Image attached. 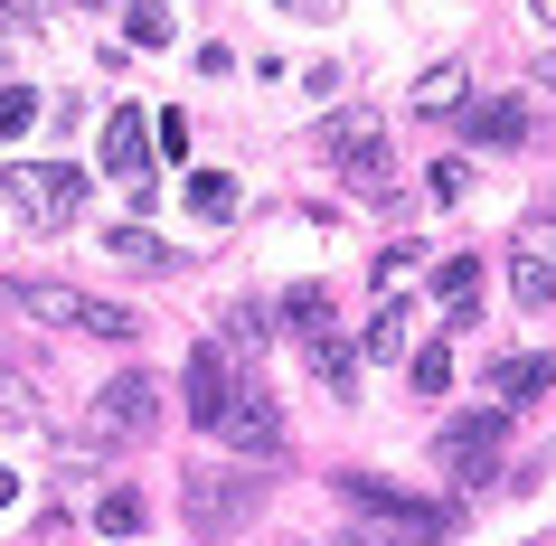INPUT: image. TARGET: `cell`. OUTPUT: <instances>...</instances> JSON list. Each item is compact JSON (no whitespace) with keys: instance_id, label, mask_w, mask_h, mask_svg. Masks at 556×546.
I'll list each match as a JSON object with an SVG mask.
<instances>
[{"instance_id":"cell-20","label":"cell","mask_w":556,"mask_h":546,"mask_svg":"<svg viewBox=\"0 0 556 546\" xmlns=\"http://www.w3.org/2000/svg\"><path fill=\"white\" fill-rule=\"evenodd\" d=\"M38 114H48V104H38L29 86H0V142H20V132H38Z\"/></svg>"},{"instance_id":"cell-12","label":"cell","mask_w":556,"mask_h":546,"mask_svg":"<svg viewBox=\"0 0 556 546\" xmlns=\"http://www.w3.org/2000/svg\"><path fill=\"white\" fill-rule=\"evenodd\" d=\"M434 312H443V330H471V320H481V255H443Z\"/></svg>"},{"instance_id":"cell-8","label":"cell","mask_w":556,"mask_h":546,"mask_svg":"<svg viewBox=\"0 0 556 546\" xmlns=\"http://www.w3.org/2000/svg\"><path fill=\"white\" fill-rule=\"evenodd\" d=\"M509 292H519L528 312H538V302H556V217H547V207L509 227Z\"/></svg>"},{"instance_id":"cell-22","label":"cell","mask_w":556,"mask_h":546,"mask_svg":"<svg viewBox=\"0 0 556 546\" xmlns=\"http://www.w3.org/2000/svg\"><path fill=\"white\" fill-rule=\"evenodd\" d=\"M425 189H434V199L453 207V199H463V189H471V170H463V161H434V170H425Z\"/></svg>"},{"instance_id":"cell-7","label":"cell","mask_w":556,"mask_h":546,"mask_svg":"<svg viewBox=\"0 0 556 546\" xmlns=\"http://www.w3.org/2000/svg\"><path fill=\"white\" fill-rule=\"evenodd\" d=\"M255 518V481L245 471H217V461H189V528L199 537H227Z\"/></svg>"},{"instance_id":"cell-29","label":"cell","mask_w":556,"mask_h":546,"mask_svg":"<svg viewBox=\"0 0 556 546\" xmlns=\"http://www.w3.org/2000/svg\"><path fill=\"white\" fill-rule=\"evenodd\" d=\"M302 10H330V0H302Z\"/></svg>"},{"instance_id":"cell-10","label":"cell","mask_w":556,"mask_h":546,"mask_svg":"<svg viewBox=\"0 0 556 546\" xmlns=\"http://www.w3.org/2000/svg\"><path fill=\"white\" fill-rule=\"evenodd\" d=\"M217 443H236V453H255V461L283 453V415H274V396L255 386V358H245V386H236V415H227V433H217Z\"/></svg>"},{"instance_id":"cell-21","label":"cell","mask_w":556,"mask_h":546,"mask_svg":"<svg viewBox=\"0 0 556 546\" xmlns=\"http://www.w3.org/2000/svg\"><path fill=\"white\" fill-rule=\"evenodd\" d=\"M114 255L123 264H170V245H161L151 227H114Z\"/></svg>"},{"instance_id":"cell-17","label":"cell","mask_w":556,"mask_h":546,"mask_svg":"<svg viewBox=\"0 0 556 546\" xmlns=\"http://www.w3.org/2000/svg\"><path fill=\"white\" fill-rule=\"evenodd\" d=\"M406 348H415V312H406V302H387V312L368 320V358H406Z\"/></svg>"},{"instance_id":"cell-6","label":"cell","mask_w":556,"mask_h":546,"mask_svg":"<svg viewBox=\"0 0 556 546\" xmlns=\"http://www.w3.org/2000/svg\"><path fill=\"white\" fill-rule=\"evenodd\" d=\"M321 151L340 161V179H350L368 207H387V170H396V151H387V123L378 114H330L321 123Z\"/></svg>"},{"instance_id":"cell-26","label":"cell","mask_w":556,"mask_h":546,"mask_svg":"<svg viewBox=\"0 0 556 546\" xmlns=\"http://www.w3.org/2000/svg\"><path fill=\"white\" fill-rule=\"evenodd\" d=\"M0 38H20V10L10 0H0ZM0 66H10V48H0Z\"/></svg>"},{"instance_id":"cell-14","label":"cell","mask_w":556,"mask_h":546,"mask_svg":"<svg viewBox=\"0 0 556 546\" xmlns=\"http://www.w3.org/2000/svg\"><path fill=\"white\" fill-rule=\"evenodd\" d=\"M547 386H556L547 358H500V368H491V396L500 405H528V396H547Z\"/></svg>"},{"instance_id":"cell-5","label":"cell","mask_w":556,"mask_h":546,"mask_svg":"<svg viewBox=\"0 0 556 546\" xmlns=\"http://www.w3.org/2000/svg\"><path fill=\"white\" fill-rule=\"evenodd\" d=\"M0 199L20 207L29 227H76V207H86V170H66V161H10L0 170Z\"/></svg>"},{"instance_id":"cell-13","label":"cell","mask_w":556,"mask_h":546,"mask_svg":"<svg viewBox=\"0 0 556 546\" xmlns=\"http://www.w3.org/2000/svg\"><path fill=\"white\" fill-rule=\"evenodd\" d=\"M463 132H471V142H491V151H519L528 142V104L491 94V104H471V114H463Z\"/></svg>"},{"instance_id":"cell-16","label":"cell","mask_w":556,"mask_h":546,"mask_svg":"<svg viewBox=\"0 0 556 546\" xmlns=\"http://www.w3.org/2000/svg\"><path fill=\"white\" fill-rule=\"evenodd\" d=\"M114 20H123L132 48H170V10H161V0H114Z\"/></svg>"},{"instance_id":"cell-15","label":"cell","mask_w":556,"mask_h":546,"mask_svg":"<svg viewBox=\"0 0 556 546\" xmlns=\"http://www.w3.org/2000/svg\"><path fill=\"white\" fill-rule=\"evenodd\" d=\"M236 199H245V189H236L227 170H199V179H189V207H199L207 227H236Z\"/></svg>"},{"instance_id":"cell-27","label":"cell","mask_w":556,"mask_h":546,"mask_svg":"<svg viewBox=\"0 0 556 546\" xmlns=\"http://www.w3.org/2000/svg\"><path fill=\"white\" fill-rule=\"evenodd\" d=\"M528 10H538V29H547V38H556V0H528Z\"/></svg>"},{"instance_id":"cell-24","label":"cell","mask_w":556,"mask_h":546,"mask_svg":"<svg viewBox=\"0 0 556 546\" xmlns=\"http://www.w3.org/2000/svg\"><path fill=\"white\" fill-rule=\"evenodd\" d=\"M151 142L179 161V151H189V114H151Z\"/></svg>"},{"instance_id":"cell-9","label":"cell","mask_w":556,"mask_h":546,"mask_svg":"<svg viewBox=\"0 0 556 546\" xmlns=\"http://www.w3.org/2000/svg\"><path fill=\"white\" fill-rule=\"evenodd\" d=\"M500 443H509V415H500V405H481V415H453V424H443V471H453V481H481V471H491L500 461Z\"/></svg>"},{"instance_id":"cell-28","label":"cell","mask_w":556,"mask_h":546,"mask_svg":"<svg viewBox=\"0 0 556 546\" xmlns=\"http://www.w3.org/2000/svg\"><path fill=\"white\" fill-rule=\"evenodd\" d=\"M10 499H20V481H10V471H0V509H10Z\"/></svg>"},{"instance_id":"cell-2","label":"cell","mask_w":556,"mask_h":546,"mask_svg":"<svg viewBox=\"0 0 556 546\" xmlns=\"http://www.w3.org/2000/svg\"><path fill=\"white\" fill-rule=\"evenodd\" d=\"M29 320L48 330H86V340H142V312L132 302H104V292H76V283H20L10 292Z\"/></svg>"},{"instance_id":"cell-1","label":"cell","mask_w":556,"mask_h":546,"mask_svg":"<svg viewBox=\"0 0 556 546\" xmlns=\"http://www.w3.org/2000/svg\"><path fill=\"white\" fill-rule=\"evenodd\" d=\"M350 509H358V528H378L387 546H443L463 528L453 499H406V490H387V481H350Z\"/></svg>"},{"instance_id":"cell-11","label":"cell","mask_w":556,"mask_h":546,"mask_svg":"<svg viewBox=\"0 0 556 546\" xmlns=\"http://www.w3.org/2000/svg\"><path fill=\"white\" fill-rule=\"evenodd\" d=\"M151 151H161V142L142 132V104H123V114L104 123V170H114L123 189H142V199H151Z\"/></svg>"},{"instance_id":"cell-25","label":"cell","mask_w":556,"mask_h":546,"mask_svg":"<svg viewBox=\"0 0 556 546\" xmlns=\"http://www.w3.org/2000/svg\"><path fill=\"white\" fill-rule=\"evenodd\" d=\"M378 283H387V292L415 283V245H387V255H378Z\"/></svg>"},{"instance_id":"cell-19","label":"cell","mask_w":556,"mask_h":546,"mask_svg":"<svg viewBox=\"0 0 556 546\" xmlns=\"http://www.w3.org/2000/svg\"><path fill=\"white\" fill-rule=\"evenodd\" d=\"M94 537H142V490H104L94 499Z\"/></svg>"},{"instance_id":"cell-4","label":"cell","mask_w":556,"mask_h":546,"mask_svg":"<svg viewBox=\"0 0 556 546\" xmlns=\"http://www.w3.org/2000/svg\"><path fill=\"white\" fill-rule=\"evenodd\" d=\"M283 330H293V340H302V358H312V377H321L330 396H358V348L340 340V320H330L321 283L283 292Z\"/></svg>"},{"instance_id":"cell-3","label":"cell","mask_w":556,"mask_h":546,"mask_svg":"<svg viewBox=\"0 0 556 546\" xmlns=\"http://www.w3.org/2000/svg\"><path fill=\"white\" fill-rule=\"evenodd\" d=\"M161 424V386H151L142 368H123V377H104L94 386V405H86V453H123V443H142V433Z\"/></svg>"},{"instance_id":"cell-18","label":"cell","mask_w":556,"mask_h":546,"mask_svg":"<svg viewBox=\"0 0 556 546\" xmlns=\"http://www.w3.org/2000/svg\"><path fill=\"white\" fill-rule=\"evenodd\" d=\"M415 114H463V66H425L415 76Z\"/></svg>"},{"instance_id":"cell-23","label":"cell","mask_w":556,"mask_h":546,"mask_svg":"<svg viewBox=\"0 0 556 546\" xmlns=\"http://www.w3.org/2000/svg\"><path fill=\"white\" fill-rule=\"evenodd\" d=\"M415 386H425V396H443V386H453V358H443V348H425V358H415Z\"/></svg>"}]
</instances>
